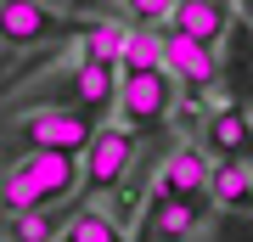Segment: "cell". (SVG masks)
I'll return each instance as SVG.
<instances>
[{"label":"cell","mask_w":253,"mask_h":242,"mask_svg":"<svg viewBox=\"0 0 253 242\" xmlns=\"http://www.w3.org/2000/svg\"><path fill=\"white\" fill-rule=\"evenodd\" d=\"M79 186V152H23L0 175V214L51 208Z\"/></svg>","instance_id":"1"},{"label":"cell","mask_w":253,"mask_h":242,"mask_svg":"<svg viewBox=\"0 0 253 242\" xmlns=\"http://www.w3.org/2000/svg\"><path fill=\"white\" fill-rule=\"evenodd\" d=\"M113 107L129 124V135H152V130H163V118H169V107H174V79L163 68L124 73V85L113 90Z\"/></svg>","instance_id":"2"},{"label":"cell","mask_w":253,"mask_h":242,"mask_svg":"<svg viewBox=\"0 0 253 242\" xmlns=\"http://www.w3.org/2000/svg\"><path fill=\"white\" fill-rule=\"evenodd\" d=\"M90 113H73V107H40L17 118V141L23 152H79L84 141H90Z\"/></svg>","instance_id":"3"},{"label":"cell","mask_w":253,"mask_h":242,"mask_svg":"<svg viewBox=\"0 0 253 242\" xmlns=\"http://www.w3.org/2000/svg\"><path fill=\"white\" fill-rule=\"evenodd\" d=\"M158 68L169 73V79H180L191 96H197V90H208V85L219 79L214 45H197L191 34H180V28H158Z\"/></svg>","instance_id":"4"},{"label":"cell","mask_w":253,"mask_h":242,"mask_svg":"<svg viewBox=\"0 0 253 242\" xmlns=\"http://www.w3.org/2000/svg\"><path fill=\"white\" fill-rule=\"evenodd\" d=\"M129 158H135V135L129 130H90V141L79 146V180L90 192H107V186H118L124 180V169H129Z\"/></svg>","instance_id":"5"},{"label":"cell","mask_w":253,"mask_h":242,"mask_svg":"<svg viewBox=\"0 0 253 242\" xmlns=\"http://www.w3.org/2000/svg\"><path fill=\"white\" fill-rule=\"evenodd\" d=\"M62 34H79V23L56 17L40 0H0V40L6 45H45V40H62Z\"/></svg>","instance_id":"6"},{"label":"cell","mask_w":253,"mask_h":242,"mask_svg":"<svg viewBox=\"0 0 253 242\" xmlns=\"http://www.w3.org/2000/svg\"><path fill=\"white\" fill-rule=\"evenodd\" d=\"M158 197H180V203H208V158L197 146H180L158 175Z\"/></svg>","instance_id":"7"},{"label":"cell","mask_w":253,"mask_h":242,"mask_svg":"<svg viewBox=\"0 0 253 242\" xmlns=\"http://www.w3.org/2000/svg\"><path fill=\"white\" fill-rule=\"evenodd\" d=\"M169 28L191 34L197 45H214L231 28V0H169Z\"/></svg>","instance_id":"8"},{"label":"cell","mask_w":253,"mask_h":242,"mask_svg":"<svg viewBox=\"0 0 253 242\" xmlns=\"http://www.w3.org/2000/svg\"><path fill=\"white\" fill-rule=\"evenodd\" d=\"M197 220H203V203H180V197H158L152 192L141 231H146V242H180L197 231Z\"/></svg>","instance_id":"9"},{"label":"cell","mask_w":253,"mask_h":242,"mask_svg":"<svg viewBox=\"0 0 253 242\" xmlns=\"http://www.w3.org/2000/svg\"><path fill=\"white\" fill-rule=\"evenodd\" d=\"M208 197H214L219 208H231V214H248V203H253V169H248V152H242V158L208 163Z\"/></svg>","instance_id":"10"},{"label":"cell","mask_w":253,"mask_h":242,"mask_svg":"<svg viewBox=\"0 0 253 242\" xmlns=\"http://www.w3.org/2000/svg\"><path fill=\"white\" fill-rule=\"evenodd\" d=\"M113 73L118 68H107V62H90V56H84L79 62V73H73V96H79V113H101L113 101Z\"/></svg>","instance_id":"11"},{"label":"cell","mask_w":253,"mask_h":242,"mask_svg":"<svg viewBox=\"0 0 253 242\" xmlns=\"http://www.w3.org/2000/svg\"><path fill=\"white\" fill-rule=\"evenodd\" d=\"M118 73H152L158 68V28L141 23V28H124V45H118Z\"/></svg>","instance_id":"12"},{"label":"cell","mask_w":253,"mask_h":242,"mask_svg":"<svg viewBox=\"0 0 253 242\" xmlns=\"http://www.w3.org/2000/svg\"><path fill=\"white\" fill-rule=\"evenodd\" d=\"M208 146L219 158H242L248 152V113H219L208 118Z\"/></svg>","instance_id":"13"},{"label":"cell","mask_w":253,"mask_h":242,"mask_svg":"<svg viewBox=\"0 0 253 242\" xmlns=\"http://www.w3.org/2000/svg\"><path fill=\"white\" fill-rule=\"evenodd\" d=\"M62 242H124V231H118V220L101 214V208H79L73 225L62 231Z\"/></svg>","instance_id":"14"},{"label":"cell","mask_w":253,"mask_h":242,"mask_svg":"<svg viewBox=\"0 0 253 242\" xmlns=\"http://www.w3.org/2000/svg\"><path fill=\"white\" fill-rule=\"evenodd\" d=\"M84 34V56H90V62H118V45H124V23H84L79 28Z\"/></svg>","instance_id":"15"},{"label":"cell","mask_w":253,"mask_h":242,"mask_svg":"<svg viewBox=\"0 0 253 242\" xmlns=\"http://www.w3.org/2000/svg\"><path fill=\"white\" fill-rule=\"evenodd\" d=\"M6 231H11V242H51L56 214H45V208H23V214H6Z\"/></svg>","instance_id":"16"},{"label":"cell","mask_w":253,"mask_h":242,"mask_svg":"<svg viewBox=\"0 0 253 242\" xmlns=\"http://www.w3.org/2000/svg\"><path fill=\"white\" fill-rule=\"evenodd\" d=\"M124 6L135 11L141 23H163V17H169V0H124Z\"/></svg>","instance_id":"17"},{"label":"cell","mask_w":253,"mask_h":242,"mask_svg":"<svg viewBox=\"0 0 253 242\" xmlns=\"http://www.w3.org/2000/svg\"><path fill=\"white\" fill-rule=\"evenodd\" d=\"M6 85H11V79H0V90H6Z\"/></svg>","instance_id":"18"}]
</instances>
